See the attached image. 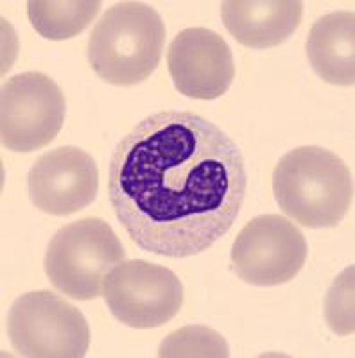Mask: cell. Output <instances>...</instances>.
<instances>
[{
	"instance_id": "cell-1",
	"label": "cell",
	"mask_w": 355,
	"mask_h": 358,
	"mask_svg": "<svg viewBox=\"0 0 355 358\" xmlns=\"http://www.w3.org/2000/svg\"><path fill=\"white\" fill-rule=\"evenodd\" d=\"M248 190L242 151L192 111H160L120 138L108 197L131 242L156 257L188 258L232 229Z\"/></svg>"
},
{
	"instance_id": "cell-2",
	"label": "cell",
	"mask_w": 355,
	"mask_h": 358,
	"mask_svg": "<svg viewBox=\"0 0 355 358\" xmlns=\"http://www.w3.org/2000/svg\"><path fill=\"white\" fill-rule=\"evenodd\" d=\"M278 206L307 228H335L354 204V174L328 149L307 145L278 159L273 171Z\"/></svg>"
},
{
	"instance_id": "cell-3",
	"label": "cell",
	"mask_w": 355,
	"mask_h": 358,
	"mask_svg": "<svg viewBox=\"0 0 355 358\" xmlns=\"http://www.w3.org/2000/svg\"><path fill=\"white\" fill-rule=\"evenodd\" d=\"M165 24L144 2H118L102 15L88 40V63L97 78L113 86H135L160 65Z\"/></svg>"
},
{
	"instance_id": "cell-4",
	"label": "cell",
	"mask_w": 355,
	"mask_h": 358,
	"mask_svg": "<svg viewBox=\"0 0 355 358\" xmlns=\"http://www.w3.org/2000/svg\"><path fill=\"white\" fill-rule=\"evenodd\" d=\"M126 260V251L108 222L86 217L63 226L46 252V274L65 296L90 301L102 296L108 273Z\"/></svg>"
},
{
	"instance_id": "cell-5",
	"label": "cell",
	"mask_w": 355,
	"mask_h": 358,
	"mask_svg": "<svg viewBox=\"0 0 355 358\" xmlns=\"http://www.w3.org/2000/svg\"><path fill=\"white\" fill-rule=\"evenodd\" d=\"M8 337L17 355L29 358H81L90 348L81 310L49 290L27 292L13 303Z\"/></svg>"
},
{
	"instance_id": "cell-6",
	"label": "cell",
	"mask_w": 355,
	"mask_h": 358,
	"mask_svg": "<svg viewBox=\"0 0 355 358\" xmlns=\"http://www.w3.org/2000/svg\"><path fill=\"white\" fill-rule=\"evenodd\" d=\"M102 297L118 322L149 330L178 315L185 292L171 268L146 260H124L108 273Z\"/></svg>"
},
{
	"instance_id": "cell-7",
	"label": "cell",
	"mask_w": 355,
	"mask_h": 358,
	"mask_svg": "<svg viewBox=\"0 0 355 358\" xmlns=\"http://www.w3.org/2000/svg\"><path fill=\"white\" fill-rule=\"evenodd\" d=\"M62 88L41 72L13 76L0 94L2 145L15 152H33L49 145L65 122Z\"/></svg>"
},
{
	"instance_id": "cell-8",
	"label": "cell",
	"mask_w": 355,
	"mask_h": 358,
	"mask_svg": "<svg viewBox=\"0 0 355 358\" xmlns=\"http://www.w3.org/2000/svg\"><path fill=\"white\" fill-rule=\"evenodd\" d=\"M307 260V241L289 219L258 215L237 235L232 248V267L244 283L277 287L289 283Z\"/></svg>"
},
{
	"instance_id": "cell-9",
	"label": "cell",
	"mask_w": 355,
	"mask_h": 358,
	"mask_svg": "<svg viewBox=\"0 0 355 358\" xmlns=\"http://www.w3.org/2000/svg\"><path fill=\"white\" fill-rule=\"evenodd\" d=\"M31 203L40 212L67 217L90 206L99 192V169L79 147L65 145L41 155L27 176Z\"/></svg>"
},
{
	"instance_id": "cell-10",
	"label": "cell",
	"mask_w": 355,
	"mask_h": 358,
	"mask_svg": "<svg viewBox=\"0 0 355 358\" xmlns=\"http://www.w3.org/2000/svg\"><path fill=\"white\" fill-rule=\"evenodd\" d=\"M167 69L174 88L200 101L219 99L235 79L232 49L207 27H188L176 34L167 50Z\"/></svg>"
},
{
	"instance_id": "cell-11",
	"label": "cell",
	"mask_w": 355,
	"mask_h": 358,
	"mask_svg": "<svg viewBox=\"0 0 355 358\" xmlns=\"http://www.w3.org/2000/svg\"><path fill=\"white\" fill-rule=\"evenodd\" d=\"M221 17L233 38L251 49H271L302 24L303 4L298 0H226Z\"/></svg>"
},
{
	"instance_id": "cell-12",
	"label": "cell",
	"mask_w": 355,
	"mask_h": 358,
	"mask_svg": "<svg viewBox=\"0 0 355 358\" xmlns=\"http://www.w3.org/2000/svg\"><path fill=\"white\" fill-rule=\"evenodd\" d=\"M309 62L325 83L354 86L355 83V15L335 11L314 22L307 38Z\"/></svg>"
},
{
	"instance_id": "cell-13",
	"label": "cell",
	"mask_w": 355,
	"mask_h": 358,
	"mask_svg": "<svg viewBox=\"0 0 355 358\" xmlns=\"http://www.w3.org/2000/svg\"><path fill=\"white\" fill-rule=\"evenodd\" d=\"M101 6L99 0H29L27 17L40 36L62 41L81 34L97 17Z\"/></svg>"
},
{
	"instance_id": "cell-14",
	"label": "cell",
	"mask_w": 355,
	"mask_h": 358,
	"mask_svg": "<svg viewBox=\"0 0 355 358\" xmlns=\"http://www.w3.org/2000/svg\"><path fill=\"white\" fill-rule=\"evenodd\" d=\"M162 358H228L230 348L225 337L207 326H183L172 331L158 348Z\"/></svg>"
},
{
	"instance_id": "cell-15",
	"label": "cell",
	"mask_w": 355,
	"mask_h": 358,
	"mask_svg": "<svg viewBox=\"0 0 355 358\" xmlns=\"http://www.w3.org/2000/svg\"><path fill=\"white\" fill-rule=\"evenodd\" d=\"M354 274L355 267L350 265L334 280L325 297V319L334 334L347 337L354 335Z\"/></svg>"
}]
</instances>
